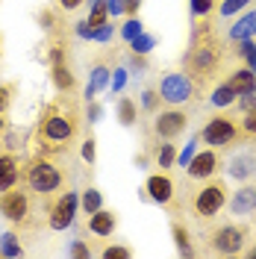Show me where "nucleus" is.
Returning <instances> with one entry per match:
<instances>
[{"label": "nucleus", "mask_w": 256, "mask_h": 259, "mask_svg": "<svg viewBox=\"0 0 256 259\" xmlns=\"http://www.w3.org/2000/svg\"><path fill=\"white\" fill-rule=\"evenodd\" d=\"M230 212L233 215H250V212H256V183H244L239 192L233 194Z\"/></svg>", "instance_id": "2eb2a0df"}, {"label": "nucleus", "mask_w": 256, "mask_h": 259, "mask_svg": "<svg viewBox=\"0 0 256 259\" xmlns=\"http://www.w3.org/2000/svg\"><path fill=\"white\" fill-rule=\"evenodd\" d=\"M218 109H227V106H233V103H239V95L233 92V85L230 82H221L215 92H212V97H209Z\"/></svg>", "instance_id": "5701e85b"}, {"label": "nucleus", "mask_w": 256, "mask_h": 259, "mask_svg": "<svg viewBox=\"0 0 256 259\" xmlns=\"http://www.w3.org/2000/svg\"><path fill=\"white\" fill-rule=\"evenodd\" d=\"M80 206H82L86 215H92V212H97L100 206H103V194L97 192V189H86L82 197H80Z\"/></svg>", "instance_id": "bb28decb"}, {"label": "nucleus", "mask_w": 256, "mask_h": 259, "mask_svg": "<svg viewBox=\"0 0 256 259\" xmlns=\"http://www.w3.org/2000/svg\"><path fill=\"white\" fill-rule=\"evenodd\" d=\"M227 82H230L233 92L241 97V95H247V92H253L256 89V71H250L247 65H244V68H236V71L227 77Z\"/></svg>", "instance_id": "a211bd4d"}, {"label": "nucleus", "mask_w": 256, "mask_h": 259, "mask_svg": "<svg viewBox=\"0 0 256 259\" xmlns=\"http://www.w3.org/2000/svg\"><path fill=\"white\" fill-rule=\"evenodd\" d=\"M56 3H59V9H65V12H74V9H80L86 0H56Z\"/></svg>", "instance_id": "49530a36"}, {"label": "nucleus", "mask_w": 256, "mask_h": 259, "mask_svg": "<svg viewBox=\"0 0 256 259\" xmlns=\"http://www.w3.org/2000/svg\"><path fill=\"white\" fill-rule=\"evenodd\" d=\"M227 206V186L224 180H212L209 177L192 197V209L197 218H203V221H212V218H218V212Z\"/></svg>", "instance_id": "20e7f679"}, {"label": "nucleus", "mask_w": 256, "mask_h": 259, "mask_svg": "<svg viewBox=\"0 0 256 259\" xmlns=\"http://www.w3.org/2000/svg\"><path fill=\"white\" fill-rule=\"evenodd\" d=\"M159 103H162V95H159V89H147V92L142 95V106L147 109V112H153V109H156Z\"/></svg>", "instance_id": "72a5a7b5"}, {"label": "nucleus", "mask_w": 256, "mask_h": 259, "mask_svg": "<svg viewBox=\"0 0 256 259\" xmlns=\"http://www.w3.org/2000/svg\"><path fill=\"white\" fill-rule=\"evenodd\" d=\"M112 35H115V27L106 21L103 27H97L95 32H92V41H100V45H106V41H112Z\"/></svg>", "instance_id": "c9c22d12"}, {"label": "nucleus", "mask_w": 256, "mask_h": 259, "mask_svg": "<svg viewBox=\"0 0 256 259\" xmlns=\"http://www.w3.org/2000/svg\"><path fill=\"white\" fill-rule=\"evenodd\" d=\"M106 6H109V18L124 15V0H106Z\"/></svg>", "instance_id": "37998d69"}, {"label": "nucleus", "mask_w": 256, "mask_h": 259, "mask_svg": "<svg viewBox=\"0 0 256 259\" xmlns=\"http://www.w3.org/2000/svg\"><path fill=\"white\" fill-rule=\"evenodd\" d=\"M53 12H38V24H41V30H53Z\"/></svg>", "instance_id": "a18cd8bd"}, {"label": "nucleus", "mask_w": 256, "mask_h": 259, "mask_svg": "<svg viewBox=\"0 0 256 259\" xmlns=\"http://www.w3.org/2000/svg\"><path fill=\"white\" fill-rule=\"evenodd\" d=\"M24 253V244H21V239H18L15 233H3L0 236V256L6 259H15Z\"/></svg>", "instance_id": "b1692460"}, {"label": "nucleus", "mask_w": 256, "mask_h": 259, "mask_svg": "<svg viewBox=\"0 0 256 259\" xmlns=\"http://www.w3.org/2000/svg\"><path fill=\"white\" fill-rule=\"evenodd\" d=\"M71 256H77V259H89V256H92V250H89V247H86L82 242H74V244H71Z\"/></svg>", "instance_id": "79ce46f5"}, {"label": "nucleus", "mask_w": 256, "mask_h": 259, "mask_svg": "<svg viewBox=\"0 0 256 259\" xmlns=\"http://www.w3.org/2000/svg\"><path fill=\"white\" fill-rule=\"evenodd\" d=\"M30 212H32V200L27 192L21 189H9V192H0V215L12 224H27L30 221Z\"/></svg>", "instance_id": "6e6552de"}, {"label": "nucleus", "mask_w": 256, "mask_h": 259, "mask_svg": "<svg viewBox=\"0 0 256 259\" xmlns=\"http://www.w3.org/2000/svg\"><path fill=\"white\" fill-rule=\"evenodd\" d=\"M109 85H112V92H121V89L127 85V71H124V68H115V77H112Z\"/></svg>", "instance_id": "ea45409f"}, {"label": "nucleus", "mask_w": 256, "mask_h": 259, "mask_svg": "<svg viewBox=\"0 0 256 259\" xmlns=\"http://www.w3.org/2000/svg\"><path fill=\"white\" fill-rule=\"evenodd\" d=\"M153 162H156V168H174L177 162V145H168V139H165V145H156L153 147Z\"/></svg>", "instance_id": "412c9836"}, {"label": "nucleus", "mask_w": 256, "mask_h": 259, "mask_svg": "<svg viewBox=\"0 0 256 259\" xmlns=\"http://www.w3.org/2000/svg\"><path fill=\"white\" fill-rule=\"evenodd\" d=\"M247 3H250V0H221L218 12H221L224 18H230V15H239V12H244V9H247Z\"/></svg>", "instance_id": "2f4dec72"}, {"label": "nucleus", "mask_w": 256, "mask_h": 259, "mask_svg": "<svg viewBox=\"0 0 256 259\" xmlns=\"http://www.w3.org/2000/svg\"><path fill=\"white\" fill-rule=\"evenodd\" d=\"M218 168H221L218 150H215V147H206V150H197L192 156V162L186 165V174L192 180H209V177L218 174Z\"/></svg>", "instance_id": "9b49d317"}, {"label": "nucleus", "mask_w": 256, "mask_h": 259, "mask_svg": "<svg viewBox=\"0 0 256 259\" xmlns=\"http://www.w3.org/2000/svg\"><path fill=\"white\" fill-rule=\"evenodd\" d=\"M241 139H244V136H241L239 121H233L230 115H215V118L206 121V127L200 130V142L206 147H215V150L236 145Z\"/></svg>", "instance_id": "39448f33"}, {"label": "nucleus", "mask_w": 256, "mask_h": 259, "mask_svg": "<svg viewBox=\"0 0 256 259\" xmlns=\"http://www.w3.org/2000/svg\"><path fill=\"white\" fill-rule=\"evenodd\" d=\"M239 56L244 59V65H247L250 71H256V41H253V38L239 41Z\"/></svg>", "instance_id": "c85d7f7f"}, {"label": "nucleus", "mask_w": 256, "mask_h": 259, "mask_svg": "<svg viewBox=\"0 0 256 259\" xmlns=\"http://www.w3.org/2000/svg\"><path fill=\"white\" fill-rule=\"evenodd\" d=\"M239 127H241V136L244 139H256V109H247L244 112V118L239 121Z\"/></svg>", "instance_id": "473e14b6"}, {"label": "nucleus", "mask_w": 256, "mask_h": 259, "mask_svg": "<svg viewBox=\"0 0 256 259\" xmlns=\"http://www.w3.org/2000/svg\"><path fill=\"white\" fill-rule=\"evenodd\" d=\"M77 130H80V118L74 112H62L59 103H48L41 109L38 118V130H35V142L41 147V153H56L65 145H71L77 139Z\"/></svg>", "instance_id": "f03ea898"}, {"label": "nucleus", "mask_w": 256, "mask_h": 259, "mask_svg": "<svg viewBox=\"0 0 256 259\" xmlns=\"http://www.w3.org/2000/svg\"><path fill=\"white\" fill-rule=\"evenodd\" d=\"M12 95H15V89H12V85H0V115L9 109V103H12Z\"/></svg>", "instance_id": "58836bf2"}, {"label": "nucleus", "mask_w": 256, "mask_h": 259, "mask_svg": "<svg viewBox=\"0 0 256 259\" xmlns=\"http://www.w3.org/2000/svg\"><path fill=\"white\" fill-rule=\"evenodd\" d=\"M253 171H256V156L253 153H247V156H236V159L230 162V174H233L236 180H247Z\"/></svg>", "instance_id": "aec40b11"}, {"label": "nucleus", "mask_w": 256, "mask_h": 259, "mask_svg": "<svg viewBox=\"0 0 256 259\" xmlns=\"http://www.w3.org/2000/svg\"><path fill=\"white\" fill-rule=\"evenodd\" d=\"M3 133H6V118L0 115V136H3Z\"/></svg>", "instance_id": "3c124183"}, {"label": "nucleus", "mask_w": 256, "mask_h": 259, "mask_svg": "<svg viewBox=\"0 0 256 259\" xmlns=\"http://www.w3.org/2000/svg\"><path fill=\"white\" fill-rule=\"evenodd\" d=\"M189 3H192V18L200 21V18H212V12L218 9L221 0H189Z\"/></svg>", "instance_id": "cd10ccee"}, {"label": "nucleus", "mask_w": 256, "mask_h": 259, "mask_svg": "<svg viewBox=\"0 0 256 259\" xmlns=\"http://www.w3.org/2000/svg\"><path fill=\"white\" fill-rule=\"evenodd\" d=\"M92 27H89V21H82V24H77V35H82V38H92Z\"/></svg>", "instance_id": "09e8293b"}, {"label": "nucleus", "mask_w": 256, "mask_h": 259, "mask_svg": "<svg viewBox=\"0 0 256 259\" xmlns=\"http://www.w3.org/2000/svg\"><path fill=\"white\" fill-rule=\"evenodd\" d=\"M130 256H133V250L124 247V244H109L103 250V259H130Z\"/></svg>", "instance_id": "f704fd0d"}, {"label": "nucleus", "mask_w": 256, "mask_h": 259, "mask_svg": "<svg viewBox=\"0 0 256 259\" xmlns=\"http://www.w3.org/2000/svg\"><path fill=\"white\" fill-rule=\"evenodd\" d=\"M0 48H3V41H0ZM0 56H3V50H0Z\"/></svg>", "instance_id": "864d4df0"}, {"label": "nucleus", "mask_w": 256, "mask_h": 259, "mask_svg": "<svg viewBox=\"0 0 256 259\" xmlns=\"http://www.w3.org/2000/svg\"><path fill=\"white\" fill-rule=\"evenodd\" d=\"M194 153H197V139H194V142H189V145L183 147V153H177V162H180V165L186 168V165L192 162V156H194Z\"/></svg>", "instance_id": "4c0bfd02"}, {"label": "nucleus", "mask_w": 256, "mask_h": 259, "mask_svg": "<svg viewBox=\"0 0 256 259\" xmlns=\"http://www.w3.org/2000/svg\"><path fill=\"white\" fill-rule=\"evenodd\" d=\"M247 256H250V259H256V247H250V250H247Z\"/></svg>", "instance_id": "603ef678"}, {"label": "nucleus", "mask_w": 256, "mask_h": 259, "mask_svg": "<svg viewBox=\"0 0 256 259\" xmlns=\"http://www.w3.org/2000/svg\"><path fill=\"white\" fill-rule=\"evenodd\" d=\"M24 180H27V189H30L32 194H38V197H53L65 183L59 165L50 159L48 153H41V156H35V159L27 162Z\"/></svg>", "instance_id": "7ed1b4c3"}, {"label": "nucleus", "mask_w": 256, "mask_h": 259, "mask_svg": "<svg viewBox=\"0 0 256 259\" xmlns=\"http://www.w3.org/2000/svg\"><path fill=\"white\" fill-rule=\"evenodd\" d=\"M95 159H97V142L89 136V139L82 142V162H86V165H95Z\"/></svg>", "instance_id": "e433bc0d"}, {"label": "nucleus", "mask_w": 256, "mask_h": 259, "mask_svg": "<svg viewBox=\"0 0 256 259\" xmlns=\"http://www.w3.org/2000/svg\"><path fill=\"white\" fill-rule=\"evenodd\" d=\"M142 32H144L142 18H139V15H130V21L121 27V38H124V41H133V38H136V35H142Z\"/></svg>", "instance_id": "c756f323"}, {"label": "nucleus", "mask_w": 256, "mask_h": 259, "mask_svg": "<svg viewBox=\"0 0 256 259\" xmlns=\"http://www.w3.org/2000/svg\"><path fill=\"white\" fill-rule=\"evenodd\" d=\"M77 209H80V194L77 192H65L56 197V203L50 206L48 212V227L50 230H68L77 218Z\"/></svg>", "instance_id": "1a4fd4ad"}, {"label": "nucleus", "mask_w": 256, "mask_h": 259, "mask_svg": "<svg viewBox=\"0 0 256 259\" xmlns=\"http://www.w3.org/2000/svg\"><path fill=\"white\" fill-rule=\"evenodd\" d=\"M153 45H156V38H153V35H147V32H142V35H136V38L130 41V48H133V53H144V56H147V53L153 50Z\"/></svg>", "instance_id": "7c9ffc66"}, {"label": "nucleus", "mask_w": 256, "mask_h": 259, "mask_svg": "<svg viewBox=\"0 0 256 259\" xmlns=\"http://www.w3.org/2000/svg\"><path fill=\"white\" fill-rule=\"evenodd\" d=\"M244 239H247V227L224 224L209 236V247H212L215 253H221V256H236V253L244 250Z\"/></svg>", "instance_id": "0eeeda50"}, {"label": "nucleus", "mask_w": 256, "mask_h": 259, "mask_svg": "<svg viewBox=\"0 0 256 259\" xmlns=\"http://www.w3.org/2000/svg\"><path fill=\"white\" fill-rule=\"evenodd\" d=\"M139 9H142V0H124V12L127 15H139Z\"/></svg>", "instance_id": "de8ad7c7"}, {"label": "nucleus", "mask_w": 256, "mask_h": 259, "mask_svg": "<svg viewBox=\"0 0 256 259\" xmlns=\"http://www.w3.org/2000/svg\"><path fill=\"white\" fill-rule=\"evenodd\" d=\"M253 35H256V9H250L230 27V41H244V38H253Z\"/></svg>", "instance_id": "6ab92c4d"}, {"label": "nucleus", "mask_w": 256, "mask_h": 259, "mask_svg": "<svg viewBox=\"0 0 256 259\" xmlns=\"http://www.w3.org/2000/svg\"><path fill=\"white\" fill-rule=\"evenodd\" d=\"M200 89L194 85V80L186 74V71H168L159 80V95L162 103H171V106H180L186 100H192Z\"/></svg>", "instance_id": "423d86ee"}, {"label": "nucleus", "mask_w": 256, "mask_h": 259, "mask_svg": "<svg viewBox=\"0 0 256 259\" xmlns=\"http://www.w3.org/2000/svg\"><path fill=\"white\" fill-rule=\"evenodd\" d=\"M144 192H147V197L153 200V203H159V206H174V180L168 177L165 171H159V174H150L147 177V183H144Z\"/></svg>", "instance_id": "f8f14e48"}, {"label": "nucleus", "mask_w": 256, "mask_h": 259, "mask_svg": "<svg viewBox=\"0 0 256 259\" xmlns=\"http://www.w3.org/2000/svg\"><path fill=\"white\" fill-rule=\"evenodd\" d=\"M109 21V6H106V0H92V12H89V27L97 30V27H103Z\"/></svg>", "instance_id": "a878e982"}, {"label": "nucleus", "mask_w": 256, "mask_h": 259, "mask_svg": "<svg viewBox=\"0 0 256 259\" xmlns=\"http://www.w3.org/2000/svg\"><path fill=\"white\" fill-rule=\"evenodd\" d=\"M221 62H224V50L215 38V30H212V21L203 18V24H194L192 32V48L183 56V65H186V74L194 80L197 89H203L209 80L218 77L221 71Z\"/></svg>", "instance_id": "f257e3e1"}, {"label": "nucleus", "mask_w": 256, "mask_h": 259, "mask_svg": "<svg viewBox=\"0 0 256 259\" xmlns=\"http://www.w3.org/2000/svg\"><path fill=\"white\" fill-rule=\"evenodd\" d=\"M100 115H103V109H100L97 103H92V106H89V121L95 124V121H97V118H100Z\"/></svg>", "instance_id": "8fccbe9b"}, {"label": "nucleus", "mask_w": 256, "mask_h": 259, "mask_svg": "<svg viewBox=\"0 0 256 259\" xmlns=\"http://www.w3.org/2000/svg\"><path fill=\"white\" fill-rule=\"evenodd\" d=\"M186 127H189V115L183 112V109H165V112L156 115V121H153V133L159 136L162 142L168 139H177L180 133H186Z\"/></svg>", "instance_id": "9d476101"}, {"label": "nucleus", "mask_w": 256, "mask_h": 259, "mask_svg": "<svg viewBox=\"0 0 256 259\" xmlns=\"http://www.w3.org/2000/svg\"><path fill=\"white\" fill-rule=\"evenodd\" d=\"M112 65L106 62V59H97L95 65H92V74H89V85H86V97L89 100H95L97 92H103L109 82H112Z\"/></svg>", "instance_id": "ddd939ff"}, {"label": "nucleus", "mask_w": 256, "mask_h": 259, "mask_svg": "<svg viewBox=\"0 0 256 259\" xmlns=\"http://www.w3.org/2000/svg\"><path fill=\"white\" fill-rule=\"evenodd\" d=\"M171 233H174V242H177V250L183 253V256H192L194 247H192V236H189V230L180 224V221H174L171 224Z\"/></svg>", "instance_id": "393cba45"}, {"label": "nucleus", "mask_w": 256, "mask_h": 259, "mask_svg": "<svg viewBox=\"0 0 256 259\" xmlns=\"http://www.w3.org/2000/svg\"><path fill=\"white\" fill-rule=\"evenodd\" d=\"M115 227H118V218H115L112 209H103V206H100L97 212L89 215V230H92L95 236H103V239H106V236L115 233Z\"/></svg>", "instance_id": "dca6fc26"}, {"label": "nucleus", "mask_w": 256, "mask_h": 259, "mask_svg": "<svg viewBox=\"0 0 256 259\" xmlns=\"http://www.w3.org/2000/svg\"><path fill=\"white\" fill-rule=\"evenodd\" d=\"M118 121H121L124 127H133V124L139 121V103H136L133 97H121V100H118Z\"/></svg>", "instance_id": "4be33fe9"}, {"label": "nucleus", "mask_w": 256, "mask_h": 259, "mask_svg": "<svg viewBox=\"0 0 256 259\" xmlns=\"http://www.w3.org/2000/svg\"><path fill=\"white\" fill-rule=\"evenodd\" d=\"M21 183V159L15 153H0V192H9Z\"/></svg>", "instance_id": "4468645a"}, {"label": "nucleus", "mask_w": 256, "mask_h": 259, "mask_svg": "<svg viewBox=\"0 0 256 259\" xmlns=\"http://www.w3.org/2000/svg\"><path fill=\"white\" fill-rule=\"evenodd\" d=\"M50 80H53V85L62 92V95H71L74 89H77V77L71 74V68H68V62H56L50 65Z\"/></svg>", "instance_id": "f3484780"}, {"label": "nucleus", "mask_w": 256, "mask_h": 259, "mask_svg": "<svg viewBox=\"0 0 256 259\" xmlns=\"http://www.w3.org/2000/svg\"><path fill=\"white\" fill-rule=\"evenodd\" d=\"M239 106H241V112H247V109H256V89L239 97Z\"/></svg>", "instance_id": "a19ab883"}, {"label": "nucleus", "mask_w": 256, "mask_h": 259, "mask_svg": "<svg viewBox=\"0 0 256 259\" xmlns=\"http://www.w3.org/2000/svg\"><path fill=\"white\" fill-rule=\"evenodd\" d=\"M56 62H65V48L62 45H53V48H50V65H56Z\"/></svg>", "instance_id": "c03bdc74"}]
</instances>
